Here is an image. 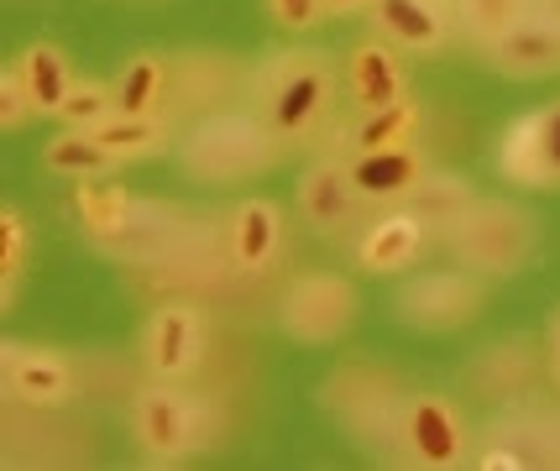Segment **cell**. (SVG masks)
I'll list each match as a JSON object with an SVG mask.
<instances>
[{
	"label": "cell",
	"mask_w": 560,
	"mask_h": 471,
	"mask_svg": "<svg viewBox=\"0 0 560 471\" xmlns=\"http://www.w3.org/2000/svg\"><path fill=\"white\" fill-rule=\"evenodd\" d=\"M246 110L268 126L272 137L293 148V142H310L330 105H336V63L315 48H283L262 58L252 79H246Z\"/></svg>",
	"instance_id": "6da1fadb"
},
{
	"label": "cell",
	"mask_w": 560,
	"mask_h": 471,
	"mask_svg": "<svg viewBox=\"0 0 560 471\" xmlns=\"http://www.w3.org/2000/svg\"><path fill=\"white\" fill-rule=\"evenodd\" d=\"M283 152L289 148L252 110H210L184 131L178 163L195 184H236V178L268 174Z\"/></svg>",
	"instance_id": "7a4b0ae2"
},
{
	"label": "cell",
	"mask_w": 560,
	"mask_h": 471,
	"mask_svg": "<svg viewBox=\"0 0 560 471\" xmlns=\"http://www.w3.org/2000/svg\"><path fill=\"white\" fill-rule=\"evenodd\" d=\"M445 247L477 278H509L518 273L539 247V225L524 204L513 199H477L462 221L445 231Z\"/></svg>",
	"instance_id": "3957f363"
},
{
	"label": "cell",
	"mask_w": 560,
	"mask_h": 471,
	"mask_svg": "<svg viewBox=\"0 0 560 471\" xmlns=\"http://www.w3.org/2000/svg\"><path fill=\"white\" fill-rule=\"evenodd\" d=\"M393 450L404 456V467L419 471H456L471 461V429L462 409L445 393H409L393 414Z\"/></svg>",
	"instance_id": "277c9868"
},
{
	"label": "cell",
	"mask_w": 560,
	"mask_h": 471,
	"mask_svg": "<svg viewBox=\"0 0 560 471\" xmlns=\"http://www.w3.org/2000/svg\"><path fill=\"white\" fill-rule=\"evenodd\" d=\"M357 289L341 273H299L278 298V325L299 346H330L357 325Z\"/></svg>",
	"instance_id": "5b68a950"
},
{
	"label": "cell",
	"mask_w": 560,
	"mask_h": 471,
	"mask_svg": "<svg viewBox=\"0 0 560 471\" xmlns=\"http://www.w3.org/2000/svg\"><path fill=\"white\" fill-rule=\"evenodd\" d=\"M404 382L393 367H372V362H346L319 382V409L330 420H341L351 435H393V414L404 403Z\"/></svg>",
	"instance_id": "8992f818"
},
{
	"label": "cell",
	"mask_w": 560,
	"mask_h": 471,
	"mask_svg": "<svg viewBox=\"0 0 560 471\" xmlns=\"http://www.w3.org/2000/svg\"><path fill=\"white\" fill-rule=\"evenodd\" d=\"M482 278L477 273H419L409 278L398 298H393V315L415 330H430V335H445V330H462L482 315Z\"/></svg>",
	"instance_id": "52a82bcc"
},
{
	"label": "cell",
	"mask_w": 560,
	"mask_h": 471,
	"mask_svg": "<svg viewBox=\"0 0 560 471\" xmlns=\"http://www.w3.org/2000/svg\"><path fill=\"white\" fill-rule=\"evenodd\" d=\"M131 435H137L142 456L168 467L199 446V403L178 382H152L131 403Z\"/></svg>",
	"instance_id": "ba28073f"
},
{
	"label": "cell",
	"mask_w": 560,
	"mask_h": 471,
	"mask_svg": "<svg viewBox=\"0 0 560 471\" xmlns=\"http://www.w3.org/2000/svg\"><path fill=\"white\" fill-rule=\"evenodd\" d=\"M0 388L26 409H63L79 393V377L58 351L26 346V341H0Z\"/></svg>",
	"instance_id": "9c48e42d"
},
{
	"label": "cell",
	"mask_w": 560,
	"mask_h": 471,
	"mask_svg": "<svg viewBox=\"0 0 560 471\" xmlns=\"http://www.w3.org/2000/svg\"><path fill=\"white\" fill-rule=\"evenodd\" d=\"M299 215L310 231L319 236H351L366 215V195L351 184L346 174V163H315V168H304L299 178Z\"/></svg>",
	"instance_id": "30bf717a"
},
{
	"label": "cell",
	"mask_w": 560,
	"mask_h": 471,
	"mask_svg": "<svg viewBox=\"0 0 560 471\" xmlns=\"http://www.w3.org/2000/svg\"><path fill=\"white\" fill-rule=\"evenodd\" d=\"M199 356H205V320H199V309H189V304L152 309V320L142 330L147 373L163 377V382H178V377H189L199 367Z\"/></svg>",
	"instance_id": "8fae6325"
},
{
	"label": "cell",
	"mask_w": 560,
	"mask_h": 471,
	"mask_svg": "<svg viewBox=\"0 0 560 471\" xmlns=\"http://www.w3.org/2000/svg\"><path fill=\"white\" fill-rule=\"evenodd\" d=\"M372 32L393 43L398 52H415V58H435L451 48V37L462 32L456 11H445L435 0H377L372 5Z\"/></svg>",
	"instance_id": "7c38bea8"
},
{
	"label": "cell",
	"mask_w": 560,
	"mask_h": 471,
	"mask_svg": "<svg viewBox=\"0 0 560 471\" xmlns=\"http://www.w3.org/2000/svg\"><path fill=\"white\" fill-rule=\"evenodd\" d=\"M477 52L488 58L498 74H509V79L560 74V16H550V11H535V16H524L518 26H509L503 37L482 43Z\"/></svg>",
	"instance_id": "4fadbf2b"
},
{
	"label": "cell",
	"mask_w": 560,
	"mask_h": 471,
	"mask_svg": "<svg viewBox=\"0 0 560 471\" xmlns=\"http://www.w3.org/2000/svg\"><path fill=\"white\" fill-rule=\"evenodd\" d=\"M346 95L357 110H383V105H398L409 99V69H404V52L383 43L377 32L351 48L346 58Z\"/></svg>",
	"instance_id": "5bb4252c"
},
{
	"label": "cell",
	"mask_w": 560,
	"mask_h": 471,
	"mask_svg": "<svg viewBox=\"0 0 560 471\" xmlns=\"http://www.w3.org/2000/svg\"><path fill=\"white\" fill-rule=\"evenodd\" d=\"M424 247H430V231L398 204V210L362 225V236H357V268L372 278L409 273L419 257H424Z\"/></svg>",
	"instance_id": "9a60e30c"
},
{
	"label": "cell",
	"mask_w": 560,
	"mask_h": 471,
	"mask_svg": "<svg viewBox=\"0 0 560 471\" xmlns=\"http://www.w3.org/2000/svg\"><path fill=\"white\" fill-rule=\"evenodd\" d=\"M278 251H283V210L272 199H242L225 225V262L257 278L278 262Z\"/></svg>",
	"instance_id": "2e32d148"
},
{
	"label": "cell",
	"mask_w": 560,
	"mask_h": 471,
	"mask_svg": "<svg viewBox=\"0 0 560 471\" xmlns=\"http://www.w3.org/2000/svg\"><path fill=\"white\" fill-rule=\"evenodd\" d=\"M346 174L366 195V204H404L419 189V178L430 174V157H424V148L404 142V148H377L346 157Z\"/></svg>",
	"instance_id": "e0dca14e"
},
{
	"label": "cell",
	"mask_w": 560,
	"mask_h": 471,
	"mask_svg": "<svg viewBox=\"0 0 560 471\" xmlns=\"http://www.w3.org/2000/svg\"><path fill=\"white\" fill-rule=\"evenodd\" d=\"M16 74H22L26 95H32V105H37V116H58V110H63V99H69V90L79 84L69 52L58 48L52 37L26 43L22 58H16Z\"/></svg>",
	"instance_id": "ac0fdd59"
},
{
	"label": "cell",
	"mask_w": 560,
	"mask_h": 471,
	"mask_svg": "<svg viewBox=\"0 0 560 471\" xmlns=\"http://www.w3.org/2000/svg\"><path fill=\"white\" fill-rule=\"evenodd\" d=\"M492 163L518 189H556L550 168H545V148H539V110H524V116H513L503 126V137L492 148Z\"/></svg>",
	"instance_id": "d6986e66"
},
{
	"label": "cell",
	"mask_w": 560,
	"mask_h": 471,
	"mask_svg": "<svg viewBox=\"0 0 560 471\" xmlns=\"http://www.w3.org/2000/svg\"><path fill=\"white\" fill-rule=\"evenodd\" d=\"M110 84H116V110L121 116H163L173 95V69L163 52H131Z\"/></svg>",
	"instance_id": "ffe728a7"
},
{
	"label": "cell",
	"mask_w": 560,
	"mask_h": 471,
	"mask_svg": "<svg viewBox=\"0 0 560 471\" xmlns=\"http://www.w3.org/2000/svg\"><path fill=\"white\" fill-rule=\"evenodd\" d=\"M477 204V189H471V178H462V174H445V168H430V174L419 178V189L409 199H404V210L415 215L430 236H445L451 225L462 221L466 210Z\"/></svg>",
	"instance_id": "44dd1931"
},
{
	"label": "cell",
	"mask_w": 560,
	"mask_h": 471,
	"mask_svg": "<svg viewBox=\"0 0 560 471\" xmlns=\"http://www.w3.org/2000/svg\"><path fill=\"white\" fill-rule=\"evenodd\" d=\"M419 126H424V105L415 95L398 99V105H383V110H357V121L346 126V152H377V148H404L415 142Z\"/></svg>",
	"instance_id": "7402d4cb"
},
{
	"label": "cell",
	"mask_w": 560,
	"mask_h": 471,
	"mask_svg": "<svg viewBox=\"0 0 560 471\" xmlns=\"http://www.w3.org/2000/svg\"><path fill=\"white\" fill-rule=\"evenodd\" d=\"M73 215L79 225L95 236L100 247H110V242H121L126 231L137 225V199L126 195V189H110V184H79V195H73Z\"/></svg>",
	"instance_id": "603a6c76"
},
{
	"label": "cell",
	"mask_w": 560,
	"mask_h": 471,
	"mask_svg": "<svg viewBox=\"0 0 560 471\" xmlns=\"http://www.w3.org/2000/svg\"><path fill=\"white\" fill-rule=\"evenodd\" d=\"M43 168L58 178H79V184H90V178H105L116 174L121 163L110 157V152L100 148L95 131H79V126H63L58 137H52L48 148H43Z\"/></svg>",
	"instance_id": "cb8c5ba5"
},
{
	"label": "cell",
	"mask_w": 560,
	"mask_h": 471,
	"mask_svg": "<svg viewBox=\"0 0 560 471\" xmlns=\"http://www.w3.org/2000/svg\"><path fill=\"white\" fill-rule=\"evenodd\" d=\"M95 137L116 163H137V157H158V152L168 148L173 131L163 116H121V110H116L110 121L95 126Z\"/></svg>",
	"instance_id": "d4e9b609"
},
{
	"label": "cell",
	"mask_w": 560,
	"mask_h": 471,
	"mask_svg": "<svg viewBox=\"0 0 560 471\" xmlns=\"http://www.w3.org/2000/svg\"><path fill=\"white\" fill-rule=\"evenodd\" d=\"M539 0H456V26L482 48L492 37H503L509 26H518L524 16H535Z\"/></svg>",
	"instance_id": "484cf974"
},
{
	"label": "cell",
	"mask_w": 560,
	"mask_h": 471,
	"mask_svg": "<svg viewBox=\"0 0 560 471\" xmlns=\"http://www.w3.org/2000/svg\"><path fill=\"white\" fill-rule=\"evenodd\" d=\"M26 247H32V225L16 204L0 210V309L16 304V283H22L26 268Z\"/></svg>",
	"instance_id": "4316f807"
},
{
	"label": "cell",
	"mask_w": 560,
	"mask_h": 471,
	"mask_svg": "<svg viewBox=\"0 0 560 471\" xmlns=\"http://www.w3.org/2000/svg\"><path fill=\"white\" fill-rule=\"evenodd\" d=\"M110 116H116V84H105V79H79L63 99V110H58V121L79 126V131H95Z\"/></svg>",
	"instance_id": "83f0119b"
},
{
	"label": "cell",
	"mask_w": 560,
	"mask_h": 471,
	"mask_svg": "<svg viewBox=\"0 0 560 471\" xmlns=\"http://www.w3.org/2000/svg\"><path fill=\"white\" fill-rule=\"evenodd\" d=\"M32 116H37V105H32L22 74H16V63H11V69L0 74V131H22Z\"/></svg>",
	"instance_id": "f1b7e54d"
},
{
	"label": "cell",
	"mask_w": 560,
	"mask_h": 471,
	"mask_svg": "<svg viewBox=\"0 0 560 471\" xmlns=\"http://www.w3.org/2000/svg\"><path fill=\"white\" fill-rule=\"evenodd\" d=\"M268 16L278 32H315L325 22V0H268Z\"/></svg>",
	"instance_id": "f546056e"
},
{
	"label": "cell",
	"mask_w": 560,
	"mask_h": 471,
	"mask_svg": "<svg viewBox=\"0 0 560 471\" xmlns=\"http://www.w3.org/2000/svg\"><path fill=\"white\" fill-rule=\"evenodd\" d=\"M539 148H545V168H550V184L560 189V99H550L539 110Z\"/></svg>",
	"instance_id": "4dcf8cb0"
},
{
	"label": "cell",
	"mask_w": 560,
	"mask_h": 471,
	"mask_svg": "<svg viewBox=\"0 0 560 471\" xmlns=\"http://www.w3.org/2000/svg\"><path fill=\"white\" fill-rule=\"evenodd\" d=\"M377 0H325V16H357V11H372Z\"/></svg>",
	"instance_id": "1f68e13d"
},
{
	"label": "cell",
	"mask_w": 560,
	"mask_h": 471,
	"mask_svg": "<svg viewBox=\"0 0 560 471\" xmlns=\"http://www.w3.org/2000/svg\"><path fill=\"white\" fill-rule=\"evenodd\" d=\"M550 373L560 382V309H556V320H550Z\"/></svg>",
	"instance_id": "d6a6232c"
},
{
	"label": "cell",
	"mask_w": 560,
	"mask_h": 471,
	"mask_svg": "<svg viewBox=\"0 0 560 471\" xmlns=\"http://www.w3.org/2000/svg\"><path fill=\"white\" fill-rule=\"evenodd\" d=\"M539 11H550V16H560V0H539Z\"/></svg>",
	"instance_id": "836d02e7"
}]
</instances>
